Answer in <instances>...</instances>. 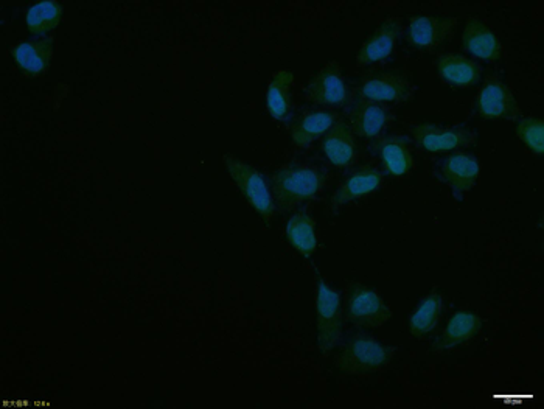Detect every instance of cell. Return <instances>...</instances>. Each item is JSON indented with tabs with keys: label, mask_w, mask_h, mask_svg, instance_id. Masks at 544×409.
Here are the masks:
<instances>
[{
	"label": "cell",
	"mask_w": 544,
	"mask_h": 409,
	"mask_svg": "<svg viewBox=\"0 0 544 409\" xmlns=\"http://www.w3.org/2000/svg\"><path fill=\"white\" fill-rule=\"evenodd\" d=\"M316 330L318 347L322 355L332 352L342 333L341 298L338 291L318 280L316 290Z\"/></svg>",
	"instance_id": "277c9868"
},
{
	"label": "cell",
	"mask_w": 544,
	"mask_h": 409,
	"mask_svg": "<svg viewBox=\"0 0 544 409\" xmlns=\"http://www.w3.org/2000/svg\"><path fill=\"white\" fill-rule=\"evenodd\" d=\"M456 25L457 19L454 16L415 14L409 18L406 35L415 49L433 52L447 41Z\"/></svg>",
	"instance_id": "ba28073f"
},
{
	"label": "cell",
	"mask_w": 544,
	"mask_h": 409,
	"mask_svg": "<svg viewBox=\"0 0 544 409\" xmlns=\"http://www.w3.org/2000/svg\"><path fill=\"white\" fill-rule=\"evenodd\" d=\"M443 299L439 291H429L409 316L408 330L414 338H423L436 329L442 316Z\"/></svg>",
	"instance_id": "7402d4cb"
},
{
	"label": "cell",
	"mask_w": 544,
	"mask_h": 409,
	"mask_svg": "<svg viewBox=\"0 0 544 409\" xmlns=\"http://www.w3.org/2000/svg\"><path fill=\"white\" fill-rule=\"evenodd\" d=\"M286 238L290 245L299 252L305 259H311L316 248H318V238H316V228L311 215L305 212L293 215L288 220L285 228Z\"/></svg>",
	"instance_id": "603a6c76"
},
{
	"label": "cell",
	"mask_w": 544,
	"mask_h": 409,
	"mask_svg": "<svg viewBox=\"0 0 544 409\" xmlns=\"http://www.w3.org/2000/svg\"><path fill=\"white\" fill-rule=\"evenodd\" d=\"M476 109L487 120H517L521 116L512 89L495 77L487 78L479 89Z\"/></svg>",
	"instance_id": "52a82bcc"
},
{
	"label": "cell",
	"mask_w": 544,
	"mask_h": 409,
	"mask_svg": "<svg viewBox=\"0 0 544 409\" xmlns=\"http://www.w3.org/2000/svg\"><path fill=\"white\" fill-rule=\"evenodd\" d=\"M437 72L445 83L454 88H471L481 81V66L476 61L459 55L445 53L437 60Z\"/></svg>",
	"instance_id": "2e32d148"
},
{
	"label": "cell",
	"mask_w": 544,
	"mask_h": 409,
	"mask_svg": "<svg viewBox=\"0 0 544 409\" xmlns=\"http://www.w3.org/2000/svg\"><path fill=\"white\" fill-rule=\"evenodd\" d=\"M53 44L52 38L33 39V41L19 42L11 50L14 63L18 64L19 69L30 77H38L44 74L52 66Z\"/></svg>",
	"instance_id": "5bb4252c"
},
{
	"label": "cell",
	"mask_w": 544,
	"mask_h": 409,
	"mask_svg": "<svg viewBox=\"0 0 544 409\" xmlns=\"http://www.w3.org/2000/svg\"><path fill=\"white\" fill-rule=\"evenodd\" d=\"M336 122H338V117L333 112H307L291 125V140L296 147H310L314 140L321 139L328 131L332 130Z\"/></svg>",
	"instance_id": "ffe728a7"
},
{
	"label": "cell",
	"mask_w": 544,
	"mask_h": 409,
	"mask_svg": "<svg viewBox=\"0 0 544 409\" xmlns=\"http://www.w3.org/2000/svg\"><path fill=\"white\" fill-rule=\"evenodd\" d=\"M381 182H383V173L378 168L370 167V165L358 168L336 190L330 200V206L332 209H341L352 201L360 200L370 193L377 192Z\"/></svg>",
	"instance_id": "4fadbf2b"
},
{
	"label": "cell",
	"mask_w": 544,
	"mask_h": 409,
	"mask_svg": "<svg viewBox=\"0 0 544 409\" xmlns=\"http://www.w3.org/2000/svg\"><path fill=\"white\" fill-rule=\"evenodd\" d=\"M515 134L524 147L529 148L537 156H543L544 151V123L538 117L520 119L515 126Z\"/></svg>",
	"instance_id": "484cf974"
},
{
	"label": "cell",
	"mask_w": 544,
	"mask_h": 409,
	"mask_svg": "<svg viewBox=\"0 0 544 409\" xmlns=\"http://www.w3.org/2000/svg\"><path fill=\"white\" fill-rule=\"evenodd\" d=\"M325 158L336 167H350L356 156V137L346 122L338 120L322 142Z\"/></svg>",
	"instance_id": "e0dca14e"
},
{
	"label": "cell",
	"mask_w": 544,
	"mask_h": 409,
	"mask_svg": "<svg viewBox=\"0 0 544 409\" xmlns=\"http://www.w3.org/2000/svg\"><path fill=\"white\" fill-rule=\"evenodd\" d=\"M415 144L429 153L461 150L475 144V133L465 128H442L436 125H419L412 130Z\"/></svg>",
	"instance_id": "8fae6325"
},
{
	"label": "cell",
	"mask_w": 544,
	"mask_h": 409,
	"mask_svg": "<svg viewBox=\"0 0 544 409\" xmlns=\"http://www.w3.org/2000/svg\"><path fill=\"white\" fill-rule=\"evenodd\" d=\"M462 44L470 55L485 63H495L503 55V46L498 36L478 18H468L465 22Z\"/></svg>",
	"instance_id": "7c38bea8"
},
{
	"label": "cell",
	"mask_w": 544,
	"mask_h": 409,
	"mask_svg": "<svg viewBox=\"0 0 544 409\" xmlns=\"http://www.w3.org/2000/svg\"><path fill=\"white\" fill-rule=\"evenodd\" d=\"M479 164L471 154L454 153L443 159L440 176L454 192L467 193L478 184Z\"/></svg>",
	"instance_id": "9a60e30c"
},
{
	"label": "cell",
	"mask_w": 544,
	"mask_h": 409,
	"mask_svg": "<svg viewBox=\"0 0 544 409\" xmlns=\"http://www.w3.org/2000/svg\"><path fill=\"white\" fill-rule=\"evenodd\" d=\"M388 109L378 103L361 102L356 103L355 108L350 112V128L355 136L366 137V139H375L380 136L386 126H388Z\"/></svg>",
	"instance_id": "d6986e66"
},
{
	"label": "cell",
	"mask_w": 544,
	"mask_h": 409,
	"mask_svg": "<svg viewBox=\"0 0 544 409\" xmlns=\"http://www.w3.org/2000/svg\"><path fill=\"white\" fill-rule=\"evenodd\" d=\"M346 318L358 329H380L392 318V310L377 290L356 287L350 291Z\"/></svg>",
	"instance_id": "5b68a950"
},
{
	"label": "cell",
	"mask_w": 544,
	"mask_h": 409,
	"mask_svg": "<svg viewBox=\"0 0 544 409\" xmlns=\"http://www.w3.org/2000/svg\"><path fill=\"white\" fill-rule=\"evenodd\" d=\"M224 164H226L227 172L231 175L235 186L238 187L241 195L245 196L246 201L251 204L252 209L262 215L263 220H271L276 204H274L268 182L263 178L262 173L249 165L248 162L241 161L240 158L232 156V154H224Z\"/></svg>",
	"instance_id": "3957f363"
},
{
	"label": "cell",
	"mask_w": 544,
	"mask_h": 409,
	"mask_svg": "<svg viewBox=\"0 0 544 409\" xmlns=\"http://www.w3.org/2000/svg\"><path fill=\"white\" fill-rule=\"evenodd\" d=\"M380 158L384 168L394 176H406L414 168L411 148L400 137H391L381 142Z\"/></svg>",
	"instance_id": "cb8c5ba5"
},
{
	"label": "cell",
	"mask_w": 544,
	"mask_h": 409,
	"mask_svg": "<svg viewBox=\"0 0 544 409\" xmlns=\"http://www.w3.org/2000/svg\"><path fill=\"white\" fill-rule=\"evenodd\" d=\"M305 97L314 105L341 108L347 102L349 89L338 61H328L305 86Z\"/></svg>",
	"instance_id": "8992f818"
},
{
	"label": "cell",
	"mask_w": 544,
	"mask_h": 409,
	"mask_svg": "<svg viewBox=\"0 0 544 409\" xmlns=\"http://www.w3.org/2000/svg\"><path fill=\"white\" fill-rule=\"evenodd\" d=\"M293 83V72L288 69L277 70L269 80L266 88V109L272 119L282 122L290 114Z\"/></svg>",
	"instance_id": "44dd1931"
},
{
	"label": "cell",
	"mask_w": 544,
	"mask_h": 409,
	"mask_svg": "<svg viewBox=\"0 0 544 409\" xmlns=\"http://www.w3.org/2000/svg\"><path fill=\"white\" fill-rule=\"evenodd\" d=\"M63 18V7L56 0H44L28 8L27 21L28 30L33 36L47 35L60 25Z\"/></svg>",
	"instance_id": "d4e9b609"
},
{
	"label": "cell",
	"mask_w": 544,
	"mask_h": 409,
	"mask_svg": "<svg viewBox=\"0 0 544 409\" xmlns=\"http://www.w3.org/2000/svg\"><path fill=\"white\" fill-rule=\"evenodd\" d=\"M394 347L386 346L369 335H358L341 350L336 368L346 375L377 374L388 368L394 357Z\"/></svg>",
	"instance_id": "7a4b0ae2"
},
{
	"label": "cell",
	"mask_w": 544,
	"mask_h": 409,
	"mask_svg": "<svg viewBox=\"0 0 544 409\" xmlns=\"http://www.w3.org/2000/svg\"><path fill=\"white\" fill-rule=\"evenodd\" d=\"M482 329V319L476 313L457 312L451 316L447 326L437 338L436 350L456 349V347L467 344L473 340Z\"/></svg>",
	"instance_id": "ac0fdd59"
},
{
	"label": "cell",
	"mask_w": 544,
	"mask_h": 409,
	"mask_svg": "<svg viewBox=\"0 0 544 409\" xmlns=\"http://www.w3.org/2000/svg\"><path fill=\"white\" fill-rule=\"evenodd\" d=\"M324 187V176L310 165H286L272 176V198L280 210L313 200Z\"/></svg>",
	"instance_id": "6da1fadb"
},
{
	"label": "cell",
	"mask_w": 544,
	"mask_h": 409,
	"mask_svg": "<svg viewBox=\"0 0 544 409\" xmlns=\"http://www.w3.org/2000/svg\"><path fill=\"white\" fill-rule=\"evenodd\" d=\"M402 19L389 18L375 30L355 55V64L358 67L372 66L388 60L394 53L398 38L402 33Z\"/></svg>",
	"instance_id": "30bf717a"
},
{
	"label": "cell",
	"mask_w": 544,
	"mask_h": 409,
	"mask_svg": "<svg viewBox=\"0 0 544 409\" xmlns=\"http://www.w3.org/2000/svg\"><path fill=\"white\" fill-rule=\"evenodd\" d=\"M358 95L364 102L403 103L414 95L415 88L408 78L394 72L370 75L363 78L358 86Z\"/></svg>",
	"instance_id": "9c48e42d"
}]
</instances>
